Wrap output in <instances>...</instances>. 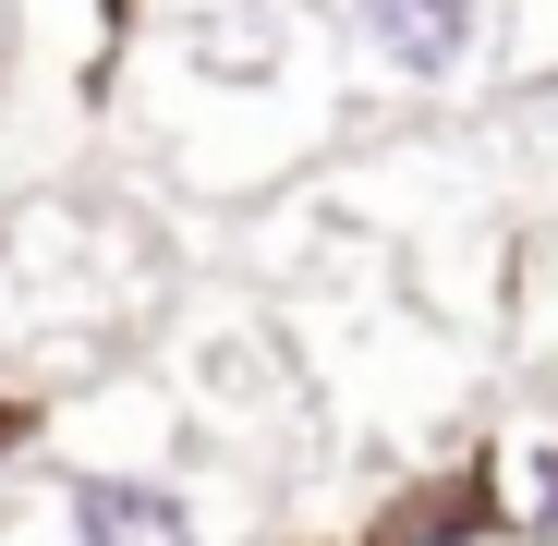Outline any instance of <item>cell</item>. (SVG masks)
Masks as SVG:
<instances>
[{"instance_id": "cell-1", "label": "cell", "mask_w": 558, "mask_h": 546, "mask_svg": "<svg viewBox=\"0 0 558 546\" xmlns=\"http://www.w3.org/2000/svg\"><path fill=\"white\" fill-rule=\"evenodd\" d=\"M61 522H73V546H207L195 498L158 486V474H73Z\"/></svg>"}, {"instance_id": "cell-2", "label": "cell", "mask_w": 558, "mask_h": 546, "mask_svg": "<svg viewBox=\"0 0 558 546\" xmlns=\"http://www.w3.org/2000/svg\"><path fill=\"white\" fill-rule=\"evenodd\" d=\"M474 25H486V0H352V37L401 85H449L474 61Z\"/></svg>"}, {"instance_id": "cell-3", "label": "cell", "mask_w": 558, "mask_h": 546, "mask_svg": "<svg viewBox=\"0 0 558 546\" xmlns=\"http://www.w3.org/2000/svg\"><path fill=\"white\" fill-rule=\"evenodd\" d=\"M522 534L558 546V449H522Z\"/></svg>"}]
</instances>
